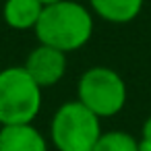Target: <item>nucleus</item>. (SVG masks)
Instances as JSON below:
<instances>
[{
	"label": "nucleus",
	"instance_id": "obj_1",
	"mask_svg": "<svg viewBox=\"0 0 151 151\" xmlns=\"http://www.w3.org/2000/svg\"><path fill=\"white\" fill-rule=\"evenodd\" d=\"M93 27L95 23L89 6L77 0H60L44 6L33 31L40 44L70 54L89 44Z\"/></svg>",
	"mask_w": 151,
	"mask_h": 151
},
{
	"label": "nucleus",
	"instance_id": "obj_2",
	"mask_svg": "<svg viewBox=\"0 0 151 151\" xmlns=\"http://www.w3.org/2000/svg\"><path fill=\"white\" fill-rule=\"evenodd\" d=\"M42 87L23 66L0 70V126L31 124L42 112Z\"/></svg>",
	"mask_w": 151,
	"mask_h": 151
},
{
	"label": "nucleus",
	"instance_id": "obj_3",
	"mask_svg": "<svg viewBox=\"0 0 151 151\" xmlns=\"http://www.w3.org/2000/svg\"><path fill=\"white\" fill-rule=\"evenodd\" d=\"M101 134V118L79 99L58 106L50 120V141L56 151H93Z\"/></svg>",
	"mask_w": 151,
	"mask_h": 151
},
{
	"label": "nucleus",
	"instance_id": "obj_4",
	"mask_svg": "<svg viewBox=\"0 0 151 151\" xmlns=\"http://www.w3.org/2000/svg\"><path fill=\"white\" fill-rule=\"evenodd\" d=\"M77 99L97 118H112L124 110L128 89L114 68L91 66L77 81Z\"/></svg>",
	"mask_w": 151,
	"mask_h": 151
},
{
	"label": "nucleus",
	"instance_id": "obj_5",
	"mask_svg": "<svg viewBox=\"0 0 151 151\" xmlns=\"http://www.w3.org/2000/svg\"><path fill=\"white\" fill-rule=\"evenodd\" d=\"M23 68L42 89H48L62 81V77L66 73V54L56 48L37 44L27 54Z\"/></svg>",
	"mask_w": 151,
	"mask_h": 151
},
{
	"label": "nucleus",
	"instance_id": "obj_6",
	"mask_svg": "<svg viewBox=\"0 0 151 151\" xmlns=\"http://www.w3.org/2000/svg\"><path fill=\"white\" fill-rule=\"evenodd\" d=\"M0 151H48V139L33 122L0 126Z\"/></svg>",
	"mask_w": 151,
	"mask_h": 151
},
{
	"label": "nucleus",
	"instance_id": "obj_7",
	"mask_svg": "<svg viewBox=\"0 0 151 151\" xmlns=\"http://www.w3.org/2000/svg\"><path fill=\"white\" fill-rule=\"evenodd\" d=\"M87 2L89 11L97 15L101 21L114 25H126L141 15L145 0H87Z\"/></svg>",
	"mask_w": 151,
	"mask_h": 151
},
{
	"label": "nucleus",
	"instance_id": "obj_8",
	"mask_svg": "<svg viewBox=\"0 0 151 151\" xmlns=\"http://www.w3.org/2000/svg\"><path fill=\"white\" fill-rule=\"evenodd\" d=\"M44 6L46 4L42 0H4L2 19L11 29L29 31V29H35Z\"/></svg>",
	"mask_w": 151,
	"mask_h": 151
},
{
	"label": "nucleus",
	"instance_id": "obj_9",
	"mask_svg": "<svg viewBox=\"0 0 151 151\" xmlns=\"http://www.w3.org/2000/svg\"><path fill=\"white\" fill-rule=\"evenodd\" d=\"M93 151H141V141L126 130L101 132Z\"/></svg>",
	"mask_w": 151,
	"mask_h": 151
},
{
	"label": "nucleus",
	"instance_id": "obj_10",
	"mask_svg": "<svg viewBox=\"0 0 151 151\" xmlns=\"http://www.w3.org/2000/svg\"><path fill=\"white\" fill-rule=\"evenodd\" d=\"M141 147H147V149H151V114L145 118V122H143V126H141Z\"/></svg>",
	"mask_w": 151,
	"mask_h": 151
},
{
	"label": "nucleus",
	"instance_id": "obj_11",
	"mask_svg": "<svg viewBox=\"0 0 151 151\" xmlns=\"http://www.w3.org/2000/svg\"><path fill=\"white\" fill-rule=\"evenodd\" d=\"M44 4H52V2H60V0H42Z\"/></svg>",
	"mask_w": 151,
	"mask_h": 151
},
{
	"label": "nucleus",
	"instance_id": "obj_12",
	"mask_svg": "<svg viewBox=\"0 0 151 151\" xmlns=\"http://www.w3.org/2000/svg\"><path fill=\"white\" fill-rule=\"evenodd\" d=\"M141 151H151V149H147V147H141Z\"/></svg>",
	"mask_w": 151,
	"mask_h": 151
}]
</instances>
